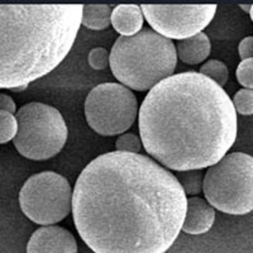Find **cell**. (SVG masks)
<instances>
[{
    "label": "cell",
    "instance_id": "1",
    "mask_svg": "<svg viewBox=\"0 0 253 253\" xmlns=\"http://www.w3.org/2000/svg\"><path fill=\"white\" fill-rule=\"evenodd\" d=\"M186 199L175 175L152 158L115 151L79 175L71 209L94 253H165L181 232Z\"/></svg>",
    "mask_w": 253,
    "mask_h": 253
},
{
    "label": "cell",
    "instance_id": "2",
    "mask_svg": "<svg viewBox=\"0 0 253 253\" xmlns=\"http://www.w3.org/2000/svg\"><path fill=\"white\" fill-rule=\"evenodd\" d=\"M142 146L165 169L203 170L227 155L238 119L223 87L199 72L176 74L148 91L138 110Z\"/></svg>",
    "mask_w": 253,
    "mask_h": 253
},
{
    "label": "cell",
    "instance_id": "3",
    "mask_svg": "<svg viewBox=\"0 0 253 253\" xmlns=\"http://www.w3.org/2000/svg\"><path fill=\"white\" fill-rule=\"evenodd\" d=\"M81 4H0V89L43 78L69 55Z\"/></svg>",
    "mask_w": 253,
    "mask_h": 253
},
{
    "label": "cell",
    "instance_id": "4",
    "mask_svg": "<svg viewBox=\"0 0 253 253\" xmlns=\"http://www.w3.org/2000/svg\"><path fill=\"white\" fill-rule=\"evenodd\" d=\"M113 75L121 85L146 91L173 75L177 65L175 43L152 29L130 37L119 36L109 53Z\"/></svg>",
    "mask_w": 253,
    "mask_h": 253
},
{
    "label": "cell",
    "instance_id": "5",
    "mask_svg": "<svg viewBox=\"0 0 253 253\" xmlns=\"http://www.w3.org/2000/svg\"><path fill=\"white\" fill-rule=\"evenodd\" d=\"M205 200L230 215H245L253 209V158L232 152L208 167L203 180Z\"/></svg>",
    "mask_w": 253,
    "mask_h": 253
},
{
    "label": "cell",
    "instance_id": "6",
    "mask_svg": "<svg viewBox=\"0 0 253 253\" xmlns=\"http://www.w3.org/2000/svg\"><path fill=\"white\" fill-rule=\"evenodd\" d=\"M18 130L13 143L23 157L44 161L61 152L67 141L66 122L56 108L28 103L15 112Z\"/></svg>",
    "mask_w": 253,
    "mask_h": 253
},
{
    "label": "cell",
    "instance_id": "7",
    "mask_svg": "<svg viewBox=\"0 0 253 253\" xmlns=\"http://www.w3.org/2000/svg\"><path fill=\"white\" fill-rule=\"evenodd\" d=\"M72 190L66 177L53 171L32 175L19 193L24 215L38 225H53L71 213Z\"/></svg>",
    "mask_w": 253,
    "mask_h": 253
},
{
    "label": "cell",
    "instance_id": "8",
    "mask_svg": "<svg viewBox=\"0 0 253 253\" xmlns=\"http://www.w3.org/2000/svg\"><path fill=\"white\" fill-rule=\"evenodd\" d=\"M138 115L134 92L118 83L95 86L85 100V117L98 134L121 135L129 129Z\"/></svg>",
    "mask_w": 253,
    "mask_h": 253
},
{
    "label": "cell",
    "instance_id": "9",
    "mask_svg": "<svg viewBox=\"0 0 253 253\" xmlns=\"http://www.w3.org/2000/svg\"><path fill=\"white\" fill-rule=\"evenodd\" d=\"M141 10L148 24L152 27V31L170 41H182L198 35L209 26L216 13V5L143 4Z\"/></svg>",
    "mask_w": 253,
    "mask_h": 253
},
{
    "label": "cell",
    "instance_id": "10",
    "mask_svg": "<svg viewBox=\"0 0 253 253\" xmlns=\"http://www.w3.org/2000/svg\"><path fill=\"white\" fill-rule=\"evenodd\" d=\"M27 253H78L74 234L58 225L41 227L32 234Z\"/></svg>",
    "mask_w": 253,
    "mask_h": 253
},
{
    "label": "cell",
    "instance_id": "11",
    "mask_svg": "<svg viewBox=\"0 0 253 253\" xmlns=\"http://www.w3.org/2000/svg\"><path fill=\"white\" fill-rule=\"evenodd\" d=\"M215 221V210L205 199L191 196L186 199V213L181 230L199 236L209 232Z\"/></svg>",
    "mask_w": 253,
    "mask_h": 253
},
{
    "label": "cell",
    "instance_id": "12",
    "mask_svg": "<svg viewBox=\"0 0 253 253\" xmlns=\"http://www.w3.org/2000/svg\"><path fill=\"white\" fill-rule=\"evenodd\" d=\"M144 17L141 6L135 4H121L112 10L110 23L122 37H130L142 31Z\"/></svg>",
    "mask_w": 253,
    "mask_h": 253
},
{
    "label": "cell",
    "instance_id": "13",
    "mask_svg": "<svg viewBox=\"0 0 253 253\" xmlns=\"http://www.w3.org/2000/svg\"><path fill=\"white\" fill-rule=\"evenodd\" d=\"M176 56L187 65H198L210 55V40L204 32H200L193 37L178 41L175 46Z\"/></svg>",
    "mask_w": 253,
    "mask_h": 253
},
{
    "label": "cell",
    "instance_id": "14",
    "mask_svg": "<svg viewBox=\"0 0 253 253\" xmlns=\"http://www.w3.org/2000/svg\"><path fill=\"white\" fill-rule=\"evenodd\" d=\"M112 8L108 4H87L83 5L81 24L92 31H103L110 26Z\"/></svg>",
    "mask_w": 253,
    "mask_h": 253
},
{
    "label": "cell",
    "instance_id": "15",
    "mask_svg": "<svg viewBox=\"0 0 253 253\" xmlns=\"http://www.w3.org/2000/svg\"><path fill=\"white\" fill-rule=\"evenodd\" d=\"M178 184L181 185L182 190H184L185 195L195 196L203 191V176L202 170H191V171H182L178 172L177 176Z\"/></svg>",
    "mask_w": 253,
    "mask_h": 253
},
{
    "label": "cell",
    "instance_id": "16",
    "mask_svg": "<svg viewBox=\"0 0 253 253\" xmlns=\"http://www.w3.org/2000/svg\"><path fill=\"white\" fill-rule=\"evenodd\" d=\"M199 74L207 76L208 79L214 81L220 87L224 86L228 81V78H229V71H228L227 65L223 61L219 60H209L203 63Z\"/></svg>",
    "mask_w": 253,
    "mask_h": 253
},
{
    "label": "cell",
    "instance_id": "17",
    "mask_svg": "<svg viewBox=\"0 0 253 253\" xmlns=\"http://www.w3.org/2000/svg\"><path fill=\"white\" fill-rule=\"evenodd\" d=\"M18 130L17 119L13 114L0 112V144L8 143L14 139Z\"/></svg>",
    "mask_w": 253,
    "mask_h": 253
},
{
    "label": "cell",
    "instance_id": "18",
    "mask_svg": "<svg viewBox=\"0 0 253 253\" xmlns=\"http://www.w3.org/2000/svg\"><path fill=\"white\" fill-rule=\"evenodd\" d=\"M142 150V142L134 133H123L115 141V151L138 155Z\"/></svg>",
    "mask_w": 253,
    "mask_h": 253
},
{
    "label": "cell",
    "instance_id": "19",
    "mask_svg": "<svg viewBox=\"0 0 253 253\" xmlns=\"http://www.w3.org/2000/svg\"><path fill=\"white\" fill-rule=\"evenodd\" d=\"M233 107L236 113L242 115H252L253 113V90L241 89L236 92L233 100Z\"/></svg>",
    "mask_w": 253,
    "mask_h": 253
},
{
    "label": "cell",
    "instance_id": "20",
    "mask_svg": "<svg viewBox=\"0 0 253 253\" xmlns=\"http://www.w3.org/2000/svg\"><path fill=\"white\" fill-rule=\"evenodd\" d=\"M87 61H89V65L91 66V69L96 70V71L105 70L109 66V51L103 48V47L92 48L89 52Z\"/></svg>",
    "mask_w": 253,
    "mask_h": 253
},
{
    "label": "cell",
    "instance_id": "21",
    "mask_svg": "<svg viewBox=\"0 0 253 253\" xmlns=\"http://www.w3.org/2000/svg\"><path fill=\"white\" fill-rule=\"evenodd\" d=\"M253 58L242 61L237 69V79L243 89H252L253 87Z\"/></svg>",
    "mask_w": 253,
    "mask_h": 253
},
{
    "label": "cell",
    "instance_id": "22",
    "mask_svg": "<svg viewBox=\"0 0 253 253\" xmlns=\"http://www.w3.org/2000/svg\"><path fill=\"white\" fill-rule=\"evenodd\" d=\"M238 55L242 61L248 60V58L253 57V37L248 36V37L243 38L238 44Z\"/></svg>",
    "mask_w": 253,
    "mask_h": 253
},
{
    "label": "cell",
    "instance_id": "23",
    "mask_svg": "<svg viewBox=\"0 0 253 253\" xmlns=\"http://www.w3.org/2000/svg\"><path fill=\"white\" fill-rule=\"evenodd\" d=\"M0 112H6L14 115L17 112V105L10 95L0 92Z\"/></svg>",
    "mask_w": 253,
    "mask_h": 253
},
{
    "label": "cell",
    "instance_id": "24",
    "mask_svg": "<svg viewBox=\"0 0 253 253\" xmlns=\"http://www.w3.org/2000/svg\"><path fill=\"white\" fill-rule=\"evenodd\" d=\"M241 9H243L247 14L251 15V18H252V4H242L241 5Z\"/></svg>",
    "mask_w": 253,
    "mask_h": 253
},
{
    "label": "cell",
    "instance_id": "25",
    "mask_svg": "<svg viewBox=\"0 0 253 253\" xmlns=\"http://www.w3.org/2000/svg\"><path fill=\"white\" fill-rule=\"evenodd\" d=\"M27 87H28V85H23V86H18V87H14V89H10V90L14 92H20V91H24Z\"/></svg>",
    "mask_w": 253,
    "mask_h": 253
}]
</instances>
